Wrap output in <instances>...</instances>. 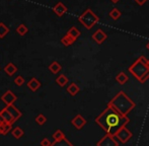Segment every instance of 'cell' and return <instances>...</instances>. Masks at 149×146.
<instances>
[{
    "label": "cell",
    "mask_w": 149,
    "mask_h": 146,
    "mask_svg": "<svg viewBox=\"0 0 149 146\" xmlns=\"http://www.w3.org/2000/svg\"><path fill=\"white\" fill-rule=\"evenodd\" d=\"M76 41L75 39H73L71 36H69L68 34H66L64 37L61 39V43L65 46V47H68V46H71L72 44H74V42Z\"/></svg>",
    "instance_id": "cell-19"
},
{
    "label": "cell",
    "mask_w": 149,
    "mask_h": 146,
    "mask_svg": "<svg viewBox=\"0 0 149 146\" xmlns=\"http://www.w3.org/2000/svg\"><path fill=\"white\" fill-rule=\"evenodd\" d=\"M28 31H29V29H28V26H26V24H19V26L16 28V33H17L19 36H24V35L28 33Z\"/></svg>",
    "instance_id": "cell-25"
},
{
    "label": "cell",
    "mask_w": 149,
    "mask_h": 146,
    "mask_svg": "<svg viewBox=\"0 0 149 146\" xmlns=\"http://www.w3.org/2000/svg\"><path fill=\"white\" fill-rule=\"evenodd\" d=\"M131 73L140 83H145L149 79V60L145 56H140L129 68Z\"/></svg>",
    "instance_id": "cell-3"
},
{
    "label": "cell",
    "mask_w": 149,
    "mask_h": 146,
    "mask_svg": "<svg viewBox=\"0 0 149 146\" xmlns=\"http://www.w3.org/2000/svg\"><path fill=\"white\" fill-rule=\"evenodd\" d=\"M12 130V125L7 123H0V135H7Z\"/></svg>",
    "instance_id": "cell-16"
},
{
    "label": "cell",
    "mask_w": 149,
    "mask_h": 146,
    "mask_svg": "<svg viewBox=\"0 0 149 146\" xmlns=\"http://www.w3.org/2000/svg\"><path fill=\"white\" fill-rule=\"evenodd\" d=\"M53 11L55 12V14H57L58 16H63L67 11H68V9H67V7L62 3V2H58V3L54 6Z\"/></svg>",
    "instance_id": "cell-11"
},
{
    "label": "cell",
    "mask_w": 149,
    "mask_h": 146,
    "mask_svg": "<svg viewBox=\"0 0 149 146\" xmlns=\"http://www.w3.org/2000/svg\"><path fill=\"white\" fill-rule=\"evenodd\" d=\"M109 105H111L117 112H119L122 116L128 117V114L132 110L135 109L136 104L134 101H132L127 93L124 91H119L110 102Z\"/></svg>",
    "instance_id": "cell-2"
},
{
    "label": "cell",
    "mask_w": 149,
    "mask_h": 146,
    "mask_svg": "<svg viewBox=\"0 0 149 146\" xmlns=\"http://www.w3.org/2000/svg\"><path fill=\"white\" fill-rule=\"evenodd\" d=\"M51 144H52V142L48 138L42 139L41 143H40V145H41V146H51Z\"/></svg>",
    "instance_id": "cell-30"
},
{
    "label": "cell",
    "mask_w": 149,
    "mask_h": 146,
    "mask_svg": "<svg viewBox=\"0 0 149 146\" xmlns=\"http://www.w3.org/2000/svg\"><path fill=\"white\" fill-rule=\"evenodd\" d=\"M146 48H147V49H148V51H149V42H148L147 44H146Z\"/></svg>",
    "instance_id": "cell-33"
},
{
    "label": "cell",
    "mask_w": 149,
    "mask_h": 146,
    "mask_svg": "<svg viewBox=\"0 0 149 146\" xmlns=\"http://www.w3.org/2000/svg\"><path fill=\"white\" fill-rule=\"evenodd\" d=\"M107 38H108V35L104 33V31L100 30V29L96 30L95 32L92 34V40H93L96 44H98V45H102L107 40Z\"/></svg>",
    "instance_id": "cell-9"
},
{
    "label": "cell",
    "mask_w": 149,
    "mask_h": 146,
    "mask_svg": "<svg viewBox=\"0 0 149 146\" xmlns=\"http://www.w3.org/2000/svg\"><path fill=\"white\" fill-rule=\"evenodd\" d=\"M96 146H119V142L113 135L106 134L100 141L96 142Z\"/></svg>",
    "instance_id": "cell-6"
},
{
    "label": "cell",
    "mask_w": 149,
    "mask_h": 146,
    "mask_svg": "<svg viewBox=\"0 0 149 146\" xmlns=\"http://www.w3.org/2000/svg\"><path fill=\"white\" fill-rule=\"evenodd\" d=\"M109 16H110L113 20H118L122 16V13L118 8H113V9L110 11V13H109Z\"/></svg>",
    "instance_id": "cell-23"
},
{
    "label": "cell",
    "mask_w": 149,
    "mask_h": 146,
    "mask_svg": "<svg viewBox=\"0 0 149 146\" xmlns=\"http://www.w3.org/2000/svg\"><path fill=\"white\" fill-rule=\"evenodd\" d=\"M52 137L54 138V141H58V140H61V139L65 138V134L61 130H57L52 135Z\"/></svg>",
    "instance_id": "cell-28"
},
{
    "label": "cell",
    "mask_w": 149,
    "mask_h": 146,
    "mask_svg": "<svg viewBox=\"0 0 149 146\" xmlns=\"http://www.w3.org/2000/svg\"><path fill=\"white\" fill-rule=\"evenodd\" d=\"M11 134L15 139H20L24 135V132L20 127H15V128L11 130Z\"/></svg>",
    "instance_id": "cell-22"
},
{
    "label": "cell",
    "mask_w": 149,
    "mask_h": 146,
    "mask_svg": "<svg viewBox=\"0 0 149 146\" xmlns=\"http://www.w3.org/2000/svg\"><path fill=\"white\" fill-rule=\"evenodd\" d=\"M35 121H36V123H37L38 125H40V126H43V125L47 122V118L45 117V115L39 114L37 117H36Z\"/></svg>",
    "instance_id": "cell-27"
},
{
    "label": "cell",
    "mask_w": 149,
    "mask_h": 146,
    "mask_svg": "<svg viewBox=\"0 0 149 146\" xmlns=\"http://www.w3.org/2000/svg\"><path fill=\"white\" fill-rule=\"evenodd\" d=\"M61 69H62V66H61L59 62H57V61L52 62L49 66V70L53 73V74H57V73H59L61 71Z\"/></svg>",
    "instance_id": "cell-18"
},
{
    "label": "cell",
    "mask_w": 149,
    "mask_h": 146,
    "mask_svg": "<svg viewBox=\"0 0 149 146\" xmlns=\"http://www.w3.org/2000/svg\"><path fill=\"white\" fill-rule=\"evenodd\" d=\"M66 90H67V92L71 95V97H75V95H76L77 93L80 91V87H79L76 83L72 82L71 84L68 85V87H67Z\"/></svg>",
    "instance_id": "cell-14"
},
{
    "label": "cell",
    "mask_w": 149,
    "mask_h": 146,
    "mask_svg": "<svg viewBox=\"0 0 149 146\" xmlns=\"http://www.w3.org/2000/svg\"><path fill=\"white\" fill-rule=\"evenodd\" d=\"M128 80H129V77L125 72H119L118 75L116 76V81L121 85H124Z\"/></svg>",
    "instance_id": "cell-17"
},
{
    "label": "cell",
    "mask_w": 149,
    "mask_h": 146,
    "mask_svg": "<svg viewBox=\"0 0 149 146\" xmlns=\"http://www.w3.org/2000/svg\"><path fill=\"white\" fill-rule=\"evenodd\" d=\"M14 83H15L17 86H22L24 83V78L22 75H18V76H16V78L14 79Z\"/></svg>",
    "instance_id": "cell-29"
},
{
    "label": "cell",
    "mask_w": 149,
    "mask_h": 146,
    "mask_svg": "<svg viewBox=\"0 0 149 146\" xmlns=\"http://www.w3.org/2000/svg\"><path fill=\"white\" fill-rule=\"evenodd\" d=\"M86 123H87L86 120H85L80 114L76 115V116L71 120V124H72L73 126L75 127V129H77V130H81V129L86 125Z\"/></svg>",
    "instance_id": "cell-10"
},
{
    "label": "cell",
    "mask_w": 149,
    "mask_h": 146,
    "mask_svg": "<svg viewBox=\"0 0 149 146\" xmlns=\"http://www.w3.org/2000/svg\"><path fill=\"white\" fill-rule=\"evenodd\" d=\"M78 20L81 24L84 26V28H86L87 30H90L100 22V17L90 8H87L78 17Z\"/></svg>",
    "instance_id": "cell-4"
},
{
    "label": "cell",
    "mask_w": 149,
    "mask_h": 146,
    "mask_svg": "<svg viewBox=\"0 0 149 146\" xmlns=\"http://www.w3.org/2000/svg\"><path fill=\"white\" fill-rule=\"evenodd\" d=\"M16 99H17V97H16L11 90H7L6 92H4L1 97V101L3 102L6 106L14 105Z\"/></svg>",
    "instance_id": "cell-8"
},
{
    "label": "cell",
    "mask_w": 149,
    "mask_h": 146,
    "mask_svg": "<svg viewBox=\"0 0 149 146\" xmlns=\"http://www.w3.org/2000/svg\"><path fill=\"white\" fill-rule=\"evenodd\" d=\"M132 137H133V133L127 127H123L122 129H120L118 132L116 133V135H115V138H117L123 144H126Z\"/></svg>",
    "instance_id": "cell-5"
},
{
    "label": "cell",
    "mask_w": 149,
    "mask_h": 146,
    "mask_svg": "<svg viewBox=\"0 0 149 146\" xmlns=\"http://www.w3.org/2000/svg\"><path fill=\"white\" fill-rule=\"evenodd\" d=\"M111 1H112L113 3H118V2L120 1V0H111Z\"/></svg>",
    "instance_id": "cell-32"
},
{
    "label": "cell",
    "mask_w": 149,
    "mask_h": 146,
    "mask_svg": "<svg viewBox=\"0 0 149 146\" xmlns=\"http://www.w3.org/2000/svg\"><path fill=\"white\" fill-rule=\"evenodd\" d=\"M51 146H74L68 139L65 137V138L61 139V140H58V141H54L52 142Z\"/></svg>",
    "instance_id": "cell-21"
},
{
    "label": "cell",
    "mask_w": 149,
    "mask_h": 146,
    "mask_svg": "<svg viewBox=\"0 0 149 146\" xmlns=\"http://www.w3.org/2000/svg\"><path fill=\"white\" fill-rule=\"evenodd\" d=\"M41 82L36 77H33V78H31L30 81H28V87L31 91H37L41 87Z\"/></svg>",
    "instance_id": "cell-13"
},
{
    "label": "cell",
    "mask_w": 149,
    "mask_h": 146,
    "mask_svg": "<svg viewBox=\"0 0 149 146\" xmlns=\"http://www.w3.org/2000/svg\"><path fill=\"white\" fill-rule=\"evenodd\" d=\"M134 1L136 2V3L138 4V5H143L144 3H145L147 0H134Z\"/></svg>",
    "instance_id": "cell-31"
},
{
    "label": "cell",
    "mask_w": 149,
    "mask_h": 146,
    "mask_svg": "<svg viewBox=\"0 0 149 146\" xmlns=\"http://www.w3.org/2000/svg\"><path fill=\"white\" fill-rule=\"evenodd\" d=\"M6 109L9 111V113L12 115V117L14 118V120L17 121L18 119L22 117V113H20V111L17 109V108L15 107L14 105H10V106H6Z\"/></svg>",
    "instance_id": "cell-12"
},
{
    "label": "cell",
    "mask_w": 149,
    "mask_h": 146,
    "mask_svg": "<svg viewBox=\"0 0 149 146\" xmlns=\"http://www.w3.org/2000/svg\"><path fill=\"white\" fill-rule=\"evenodd\" d=\"M8 33H9L8 26H6V24H4L3 22H0V39H3Z\"/></svg>",
    "instance_id": "cell-26"
},
{
    "label": "cell",
    "mask_w": 149,
    "mask_h": 146,
    "mask_svg": "<svg viewBox=\"0 0 149 146\" xmlns=\"http://www.w3.org/2000/svg\"><path fill=\"white\" fill-rule=\"evenodd\" d=\"M96 125L100 127L106 132V134L113 135L115 137L116 133L123 127H126L130 122L128 117H124L117 112L111 105L107 106V108L95 118Z\"/></svg>",
    "instance_id": "cell-1"
},
{
    "label": "cell",
    "mask_w": 149,
    "mask_h": 146,
    "mask_svg": "<svg viewBox=\"0 0 149 146\" xmlns=\"http://www.w3.org/2000/svg\"><path fill=\"white\" fill-rule=\"evenodd\" d=\"M67 34H68L69 36H71L73 39H75V40H77L79 37H80V32H79V30L76 28V26H72V28L69 29V31L67 32Z\"/></svg>",
    "instance_id": "cell-24"
},
{
    "label": "cell",
    "mask_w": 149,
    "mask_h": 146,
    "mask_svg": "<svg viewBox=\"0 0 149 146\" xmlns=\"http://www.w3.org/2000/svg\"><path fill=\"white\" fill-rule=\"evenodd\" d=\"M16 121L14 120V118L9 113V111L6 109V107L0 111V123H7V124L12 125Z\"/></svg>",
    "instance_id": "cell-7"
},
{
    "label": "cell",
    "mask_w": 149,
    "mask_h": 146,
    "mask_svg": "<svg viewBox=\"0 0 149 146\" xmlns=\"http://www.w3.org/2000/svg\"><path fill=\"white\" fill-rule=\"evenodd\" d=\"M4 72H5L7 75H9V76H12V75H14L16 72H17V67H16L13 63L9 62V63L6 64L5 67H4Z\"/></svg>",
    "instance_id": "cell-15"
},
{
    "label": "cell",
    "mask_w": 149,
    "mask_h": 146,
    "mask_svg": "<svg viewBox=\"0 0 149 146\" xmlns=\"http://www.w3.org/2000/svg\"><path fill=\"white\" fill-rule=\"evenodd\" d=\"M68 81H69L68 77L64 74H60L59 76L56 78V83H57V84L61 87H64L65 85L68 83Z\"/></svg>",
    "instance_id": "cell-20"
}]
</instances>
